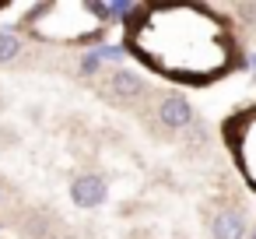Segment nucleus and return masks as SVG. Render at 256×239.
Listing matches in <instances>:
<instances>
[{
    "label": "nucleus",
    "instance_id": "nucleus-1",
    "mask_svg": "<svg viewBox=\"0 0 256 239\" xmlns=\"http://www.w3.org/2000/svg\"><path fill=\"white\" fill-rule=\"evenodd\" d=\"M154 113H158V123H162L165 130H186V127L196 123L193 102H190L186 95H179V92H165V95L158 99Z\"/></svg>",
    "mask_w": 256,
    "mask_h": 239
},
{
    "label": "nucleus",
    "instance_id": "nucleus-2",
    "mask_svg": "<svg viewBox=\"0 0 256 239\" xmlns=\"http://www.w3.org/2000/svg\"><path fill=\"white\" fill-rule=\"evenodd\" d=\"M106 197H109L106 176H98V172H78V176L70 179V200H74L78 207L95 211V207L106 204Z\"/></svg>",
    "mask_w": 256,
    "mask_h": 239
},
{
    "label": "nucleus",
    "instance_id": "nucleus-3",
    "mask_svg": "<svg viewBox=\"0 0 256 239\" xmlns=\"http://www.w3.org/2000/svg\"><path fill=\"white\" fill-rule=\"evenodd\" d=\"M106 95L112 102H120V106H134L137 99L148 95V81L140 74H134V71H112L106 78Z\"/></svg>",
    "mask_w": 256,
    "mask_h": 239
},
{
    "label": "nucleus",
    "instance_id": "nucleus-4",
    "mask_svg": "<svg viewBox=\"0 0 256 239\" xmlns=\"http://www.w3.org/2000/svg\"><path fill=\"white\" fill-rule=\"evenodd\" d=\"M246 232H249V221H246V211L238 207H224L210 221V239H246Z\"/></svg>",
    "mask_w": 256,
    "mask_h": 239
},
{
    "label": "nucleus",
    "instance_id": "nucleus-5",
    "mask_svg": "<svg viewBox=\"0 0 256 239\" xmlns=\"http://www.w3.org/2000/svg\"><path fill=\"white\" fill-rule=\"evenodd\" d=\"M22 57V39L14 32H0V67H8Z\"/></svg>",
    "mask_w": 256,
    "mask_h": 239
}]
</instances>
